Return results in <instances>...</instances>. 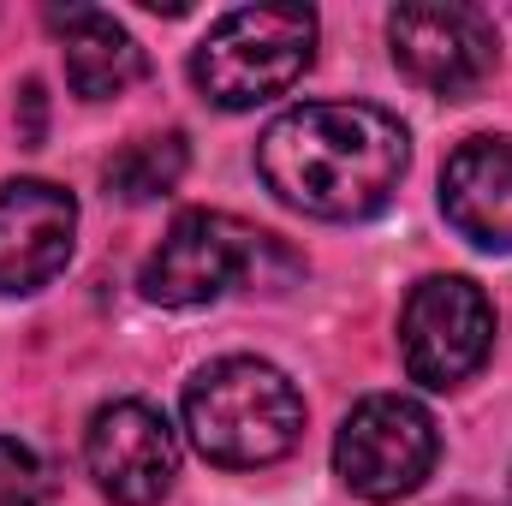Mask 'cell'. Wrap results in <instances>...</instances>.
Wrapping results in <instances>:
<instances>
[{
    "label": "cell",
    "instance_id": "cell-1",
    "mask_svg": "<svg viewBox=\"0 0 512 506\" xmlns=\"http://www.w3.org/2000/svg\"><path fill=\"white\" fill-rule=\"evenodd\" d=\"M411 137L370 102H304L256 143L262 185L316 221H370L405 179Z\"/></svg>",
    "mask_w": 512,
    "mask_h": 506
},
{
    "label": "cell",
    "instance_id": "cell-2",
    "mask_svg": "<svg viewBox=\"0 0 512 506\" xmlns=\"http://www.w3.org/2000/svg\"><path fill=\"white\" fill-rule=\"evenodd\" d=\"M185 429L221 471H262L304 435V399L286 370L262 358H221L185 387Z\"/></svg>",
    "mask_w": 512,
    "mask_h": 506
},
{
    "label": "cell",
    "instance_id": "cell-3",
    "mask_svg": "<svg viewBox=\"0 0 512 506\" xmlns=\"http://www.w3.org/2000/svg\"><path fill=\"white\" fill-rule=\"evenodd\" d=\"M310 54H316L310 6H239L197 42L191 78L215 108L239 114V108L274 102L280 90H292Z\"/></svg>",
    "mask_w": 512,
    "mask_h": 506
},
{
    "label": "cell",
    "instance_id": "cell-4",
    "mask_svg": "<svg viewBox=\"0 0 512 506\" xmlns=\"http://www.w3.org/2000/svg\"><path fill=\"white\" fill-rule=\"evenodd\" d=\"M435 453H441V435H435V417L417 399L370 393L340 423L334 471H340V483L352 495L387 506V501H405L411 489H423V477L435 471Z\"/></svg>",
    "mask_w": 512,
    "mask_h": 506
},
{
    "label": "cell",
    "instance_id": "cell-5",
    "mask_svg": "<svg viewBox=\"0 0 512 506\" xmlns=\"http://www.w3.org/2000/svg\"><path fill=\"white\" fill-rule=\"evenodd\" d=\"M262 251H274L268 233H251L233 215L215 209H191L167 227V239L143 262V298L167 304V310H191V304H215L221 292L256 280Z\"/></svg>",
    "mask_w": 512,
    "mask_h": 506
},
{
    "label": "cell",
    "instance_id": "cell-6",
    "mask_svg": "<svg viewBox=\"0 0 512 506\" xmlns=\"http://www.w3.org/2000/svg\"><path fill=\"white\" fill-rule=\"evenodd\" d=\"M489 346H495V304L483 298L477 280L429 274L411 286L399 316V352L411 381H423L429 393H447L483 370Z\"/></svg>",
    "mask_w": 512,
    "mask_h": 506
},
{
    "label": "cell",
    "instance_id": "cell-7",
    "mask_svg": "<svg viewBox=\"0 0 512 506\" xmlns=\"http://www.w3.org/2000/svg\"><path fill=\"white\" fill-rule=\"evenodd\" d=\"M387 42H393V66L411 84L435 90V96H471L501 66L495 24L465 0H411V6H399L387 18Z\"/></svg>",
    "mask_w": 512,
    "mask_h": 506
},
{
    "label": "cell",
    "instance_id": "cell-8",
    "mask_svg": "<svg viewBox=\"0 0 512 506\" xmlns=\"http://www.w3.org/2000/svg\"><path fill=\"white\" fill-rule=\"evenodd\" d=\"M84 465L114 506H155L179 477V435L155 405L114 399L90 417Z\"/></svg>",
    "mask_w": 512,
    "mask_h": 506
},
{
    "label": "cell",
    "instance_id": "cell-9",
    "mask_svg": "<svg viewBox=\"0 0 512 506\" xmlns=\"http://www.w3.org/2000/svg\"><path fill=\"white\" fill-rule=\"evenodd\" d=\"M78 233V203L72 191L48 179H12L0 185V292H36L48 286Z\"/></svg>",
    "mask_w": 512,
    "mask_h": 506
},
{
    "label": "cell",
    "instance_id": "cell-10",
    "mask_svg": "<svg viewBox=\"0 0 512 506\" xmlns=\"http://www.w3.org/2000/svg\"><path fill=\"white\" fill-rule=\"evenodd\" d=\"M441 209L477 251H512V137H471L447 155Z\"/></svg>",
    "mask_w": 512,
    "mask_h": 506
},
{
    "label": "cell",
    "instance_id": "cell-11",
    "mask_svg": "<svg viewBox=\"0 0 512 506\" xmlns=\"http://www.w3.org/2000/svg\"><path fill=\"white\" fill-rule=\"evenodd\" d=\"M48 24L60 30V54H66V84L84 102H114L143 78V48L131 42V30L102 12V6H54Z\"/></svg>",
    "mask_w": 512,
    "mask_h": 506
},
{
    "label": "cell",
    "instance_id": "cell-12",
    "mask_svg": "<svg viewBox=\"0 0 512 506\" xmlns=\"http://www.w3.org/2000/svg\"><path fill=\"white\" fill-rule=\"evenodd\" d=\"M185 161H191V149H185L179 131H167V137H137V143H126V149L108 161V191H114L120 203H155V197H167V191L185 179Z\"/></svg>",
    "mask_w": 512,
    "mask_h": 506
},
{
    "label": "cell",
    "instance_id": "cell-13",
    "mask_svg": "<svg viewBox=\"0 0 512 506\" xmlns=\"http://www.w3.org/2000/svg\"><path fill=\"white\" fill-rule=\"evenodd\" d=\"M0 506H54L48 465L12 435H0Z\"/></svg>",
    "mask_w": 512,
    "mask_h": 506
},
{
    "label": "cell",
    "instance_id": "cell-14",
    "mask_svg": "<svg viewBox=\"0 0 512 506\" xmlns=\"http://www.w3.org/2000/svg\"><path fill=\"white\" fill-rule=\"evenodd\" d=\"M447 506H483V501H447Z\"/></svg>",
    "mask_w": 512,
    "mask_h": 506
}]
</instances>
